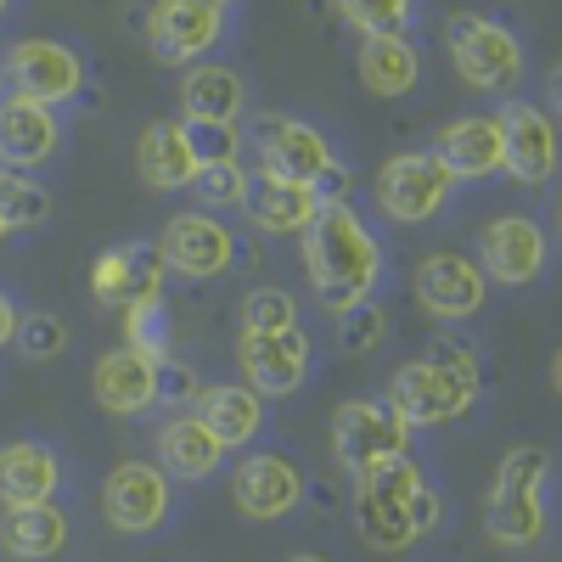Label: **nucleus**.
<instances>
[{"label": "nucleus", "instance_id": "obj_20", "mask_svg": "<svg viewBox=\"0 0 562 562\" xmlns=\"http://www.w3.org/2000/svg\"><path fill=\"white\" fill-rule=\"evenodd\" d=\"M90 394L108 416H147L158 405V360L135 349H108L90 371Z\"/></svg>", "mask_w": 562, "mask_h": 562}, {"label": "nucleus", "instance_id": "obj_14", "mask_svg": "<svg viewBox=\"0 0 562 562\" xmlns=\"http://www.w3.org/2000/svg\"><path fill=\"white\" fill-rule=\"evenodd\" d=\"M479 254H484V281H501V288H535L546 276V259H551V243H546V225L529 220V214H501L484 225L479 237Z\"/></svg>", "mask_w": 562, "mask_h": 562}, {"label": "nucleus", "instance_id": "obj_27", "mask_svg": "<svg viewBox=\"0 0 562 562\" xmlns=\"http://www.w3.org/2000/svg\"><path fill=\"white\" fill-rule=\"evenodd\" d=\"M355 68H360V85L371 90V97L400 102L422 79V52L411 45V34H378V40H360Z\"/></svg>", "mask_w": 562, "mask_h": 562}, {"label": "nucleus", "instance_id": "obj_24", "mask_svg": "<svg viewBox=\"0 0 562 562\" xmlns=\"http://www.w3.org/2000/svg\"><path fill=\"white\" fill-rule=\"evenodd\" d=\"M68 512L57 501H34V506H7L0 518V546L18 562H52L68 551Z\"/></svg>", "mask_w": 562, "mask_h": 562}, {"label": "nucleus", "instance_id": "obj_11", "mask_svg": "<svg viewBox=\"0 0 562 562\" xmlns=\"http://www.w3.org/2000/svg\"><path fill=\"white\" fill-rule=\"evenodd\" d=\"M164 265L175 276H192V281H214L237 265V231H231L220 214L209 209H186L164 225V243H158Z\"/></svg>", "mask_w": 562, "mask_h": 562}, {"label": "nucleus", "instance_id": "obj_26", "mask_svg": "<svg viewBox=\"0 0 562 562\" xmlns=\"http://www.w3.org/2000/svg\"><path fill=\"white\" fill-rule=\"evenodd\" d=\"M198 416L203 428L225 445V450H248L265 434V400L248 383H214L198 394Z\"/></svg>", "mask_w": 562, "mask_h": 562}, {"label": "nucleus", "instance_id": "obj_12", "mask_svg": "<svg viewBox=\"0 0 562 562\" xmlns=\"http://www.w3.org/2000/svg\"><path fill=\"white\" fill-rule=\"evenodd\" d=\"M231 7L220 0H153L147 12V40L164 63H203L225 40Z\"/></svg>", "mask_w": 562, "mask_h": 562}, {"label": "nucleus", "instance_id": "obj_38", "mask_svg": "<svg viewBox=\"0 0 562 562\" xmlns=\"http://www.w3.org/2000/svg\"><path fill=\"white\" fill-rule=\"evenodd\" d=\"M198 394H203V383L192 366H180L175 355L158 360V405H198Z\"/></svg>", "mask_w": 562, "mask_h": 562}, {"label": "nucleus", "instance_id": "obj_45", "mask_svg": "<svg viewBox=\"0 0 562 562\" xmlns=\"http://www.w3.org/2000/svg\"><path fill=\"white\" fill-rule=\"evenodd\" d=\"M0 97H7V79H0Z\"/></svg>", "mask_w": 562, "mask_h": 562}, {"label": "nucleus", "instance_id": "obj_19", "mask_svg": "<svg viewBox=\"0 0 562 562\" xmlns=\"http://www.w3.org/2000/svg\"><path fill=\"white\" fill-rule=\"evenodd\" d=\"M63 140V124H57V108H40L29 97H0V169H18V175H34L45 158L57 153Z\"/></svg>", "mask_w": 562, "mask_h": 562}, {"label": "nucleus", "instance_id": "obj_42", "mask_svg": "<svg viewBox=\"0 0 562 562\" xmlns=\"http://www.w3.org/2000/svg\"><path fill=\"white\" fill-rule=\"evenodd\" d=\"M7 12H12V0H0V18H7Z\"/></svg>", "mask_w": 562, "mask_h": 562}, {"label": "nucleus", "instance_id": "obj_40", "mask_svg": "<svg viewBox=\"0 0 562 562\" xmlns=\"http://www.w3.org/2000/svg\"><path fill=\"white\" fill-rule=\"evenodd\" d=\"M12 333H18V304H12L7 293H0V349L12 344Z\"/></svg>", "mask_w": 562, "mask_h": 562}, {"label": "nucleus", "instance_id": "obj_13", "mask_svg": "<svg viewBox=\"0 0 562 562\" xmlns=\"http://www.w3.org/2000/svg\"><path fill=\"white\" fill-rule=\"evenodd\" d=\"M237 366H243V383L259 400H281V394H299L310 383L315 349L299 326H288V333H243Z\"/></svg>", "mask_w": 562, "mask_h": 562}, {"label": "nucleus", "instance_id": "obj_43", "mask_svg": "<svg viewBox=\"0 0 562 562\" xmlns=\"http://www.w3.org/2000/svg\"><path fill=\"white\" fill-rule=\"evenodd\" d=\"M7 237H12V231H7V225H0V243H7Z\"/></svg>", "mask_w": 562, "mask_h": 562}, {"label": "nucleus", "instance_id": "obj_7", "mask_svg": "<svg viewBox=\"0 0 562 562\" xmlns=\"http://www.w3.org/2000/svg\"><path fill=\"white\" fill-rule=\"evenodd\" d=\"M333 456L344 473H366L389 456H411V428L389 400H344L333 411Z\"/></svg>", "mask_w": 562, "mask_h": 562}, {"label": "nucleus", "instance_id": "obj_9", "mask_svg": "<svg viewBox=\"0 0 562 562\" xmlns=\"http://www.w3.org/2000/svg\"><path fill=\"white\" fill-rule=\"evenodd\" d=\"M450 192H456V180H450V169H445L434 153H400V158H389L383 175H378V203H383V214L400 220V225H428V220H439L445 203H450Z\"/></svg>", "mask_w": 562, "mask_h": 562}, {"label": "nucleus", "instance_id": "obj_44", "mask_svg": "<svg viewBox=\"0 0 562 562\" xmlns=\"http://www.w3.org/2000/svg\"><path fill=\"white\" fill-rule=\"evenodd\" d=\"M220 7H237V0H220Z\"/></svg>", "mask_w": 562, "mask_h": 562}, {"label": "nucleus", "instance_id": "obj_4", "mask_svg": "<svg viewBox=\"0 0 562 562\" xmlns=\"http://www.w3.org/2000/svg\"><path fill=\"white\" fill-rule=\"evenodd\" d=\"M422 484H428V473L411 456H389L378 467H366V473H355V535L383 557L411 551L422 540L411 524V495Z\"/></svg>", "mask_w": 562, "mask_h": 562}, {"label": "nucleus", "instance_id": "obj_6", "mask_svg": "<svg viewBox=\"0 0 562 562\" xmlns=\"http://www.w3.org/2000/svg\"><path fill=\"white\" fill-rule=\"evenodd\" d=\"M0 79L12 85V97H29L40 108H63L79 97V85H85V63L74 45L63 40H12L7 45V57H0Z\"/></svg>", "mask_w": 562, "mask_h": 562}, {"label": "nucleus", "instance_id": "obj_29", "mask_svg": "<svg viewBox=\"0 0 562 562\" xmlns=\"http://www.w3.org/2000/svg\"><path fill=\"white\" fill-rule=\"evenodd\" d=\"M248 220L265 231V237H299V231L315 220V198L310 186H288V180H270V175H248V198H243Z\"/></svg>", "mask_w": 562, "mask_h": 562}, {"label": "nucleus", "instance_id": "obj_18", "mask_svg": "<svg viewBox=\"0 0 562 562\" xmlns=\"http://www.w3.org/2000/svg\"><path fill=\"white\" fill-rule=\"evenodd\" d=\"M416 304L439 321H467L490 304V281L467 254H428L416 265Z\"/></svg>", "mask_w": 562, "mask_h": 562}, {"label": "nucleus", "instance_id": "obj_17", "mask_svg": "<svg viewBox=\"0 0 562 562\" xmlns=\"http://www.w3.org/2000/svg\"><path fill=\"white\" fill-rule=\"evenodd\" d=\"M164 276H169V265H164L158 243H124L90 265V293H97L102 310H130L140 299H158Z\"/></svg>", "mask_w": 562, "mask_h": 562}, {"label": "nucleus", "instance_id": "obj_3", "mask_svg": "<svg viewBox=\"0 0 562 562\" xmlns=\"http://www.w3.org/2000/svg\"><path fill=\"white\" fill-rule=\"evenodd\" d=\"M546 484H551V450L546 445H512L501 456L490 495H484V529H490L495 546L529 551V546L546 540V529H551Z\"/></svg>", "mask_w": 562, "mask_h": 562}, {"label": "nucleus", "instance_id": "obj_41", "mask_svg": "<svg viewBox=\"0 0 562 562\" xmlns=\"http://www.w3.org/2000/svg\"><path fill=\"white\" fill-rule=\"evenodd\" d=\"M293 562H333V557H321V551H299Z\"/></svg>", "mask_w": 562, "mask_h": 562}, {"label": "nucleus", "instance_id": "obj_30", "mask_svg": "<svg viewBox=\"0 0 562 562\" xmlns=\"http://www.w3.org/2000/svg\"><path fill=\"white\" fill-rule=\"evenodd\" d=\"M124 349L147 355V360H169V349H175V315H169L164 293L124 310Z\"/></svg>", "mask_w": 562, "mask_h": 562}, {"label": "nucleus", "instance_id": "obj_23", "mask_svg": "<svg viewBox=\"0 0 562 562\" xmlns=\"http://www.w3.org/2000/svg\"><path fill=\"white\" fill-rule=\"evenodd\" d=\"M57 484H63V461H57L52 445H40V439L0 445V501H7V506L52 501Z\"/></svg>", "mask_w": 562, "mask_h": 562}, {"label": "nucleus", "instance_id": "obj_36", "mask_svg": "<svg viewBox=\"0 0 562 562\" xmlns=\"http://www.w3.org/2000/svg\"><path fill=\"white\" fill-rule=\"evenodd\" d=\"M12 344H18L29 360H57V355L68 349V326H63L52 310H29V315H18Z\"/></svg>", "mask_w": 562, "mask_h": 562}, {"label": "nucleus", "instance_id": "obj_31", "mask_svg": "<svg viewBox=\"0 0 562 562\" xmlns=\"http://www.w3.org/2000/svg\"><path fill=\"white\" fill-rule=\"evenodd\" d=\"M52 220V192L18 169H0V225L7 231H40Z\"/></svg>", "mask_w": 562, "mask_h": 562}, {"label": "nucleus", "instance_id": "obj_10", "mask_svg": "<svg viewBox=\"0 0 562 562\" xmlns=\"http://www.w3.org/2000/svg\"><path fill=\"white\" fill-rule=\"evenodd\" d=\"M248 140H254L259 175L288 180V186H315L326 164H338L333 147H326V135L304 119H254Z\"/></svg>", "mask_w": 562, "mask_h": 562}, {"label": "nucleus", "instance_id": "obj_37", "mask_svg": "<svg viewBox=\"0 0 562 562\" xmlns=\"http://www.w3.org/2000/svg\"><path fill=\"white\" fill-rule=\"evenodd\" d=\"M338 321H344V355H371V349L383 344V333H389V310L378 299L344 310Z\"/></svg>", "mask_w": 562, "mask_h": 562}, {"label": "nucleus", "instance_id": "obj_2", "mask_svg": "<svg viewBox=\"0 0 562 562\" xmlns=\"http://www.w3.org/2000/svg\"><path fill=\"white\" fill-rule=\"evenodd\" d=\"M479 355L461 349L456 338H434L428 355L394 371L389 383V405L405 428H439V422H456L479 405Z\"/></svg>", "mask_w": 562, "mask_h": 562}, {"label": "nucleus", "instance_id": "obj_21", "mask_svg": "<svg viewBox=\"0 0 562 562\" xmlns=\"http://www.w3.org/2000/svg\"><path fill=\"white\" fill-rule=\"evenodd\" d=\"M434 158L450 169V180H490L501 175V124L495 113H467L450 119L434 140Z\"/></svg>", "mask_w": 562, "mask_h": 562}, {"label": "nucleus", "instance_id": "obj_35", "mask_svg": "<svg viewBox=\"0 0 562 562\" xmlns=\"http://www.w3.org/2000/svg\"><path fill=\"white\" fill-rule=\"evenodd\" d=\"M186 130V147H192L198 169L203 164H243V130L237 124H192V119H180Z\"/></svg>", "mask_w": 562, "mask_h": 562}, {"label": "nucleus", "instance_id": "obj_5", "mask_svg": "<svg viewBox=\"0 0 562 562\" xmlns=\"http://www.w3.org/2000/svg\"><path fill=\"white\" fill-rule=\"evenodd\" d=\"M445 45H450L456 74L473 90H484V97H506V90L524 85V40L506 23L484 12H456L445 23Z\"/></svg>", "mask_w": 562, "mask_h": 562}, {"label": "nucleus", "instance_id": "obj_32", "mask_svg": "<svg viewBox=\"0 0 562 562\" xmlns=\"http://www.w3.org/2000/svg\"><path fill=\"white\" fill-rule=\"evenodd\" d=\"M338 18L360 34V40H378V34H405L416 18V0H333Z\"/></svg>", "mask_w": 562, "mask_h": 562}, {"label": "nucleus", "instance_id": "obj_8", "mask_svg": "<svg viewBox=\"0 0 562 562\" xmlns=\"http://www.w3.org/2000/svg\"><path fill=\"white\" fill-rule=\"evenodd\" d=\"M102 512L119 535H153L175 512V479L158 461H119L102 484Z\"/></svg>", "mask_w": 562, "mask_h": 562}, {"label": "nucleus", "instance_id": "obj_1", "mask_svg": "<svg viewBox=\"0 0 562 562\" xmlns=\"http://www.w3.org/2000/svg\"><path fill=\"white\" fill-rule=\"evenodd\" d=\"M299 237H304V276H310L315 299L333 315H344V310H355L378 293L383 243L371 237V225L349 203H321Z\"/></svg>", "mask_w": 562, "mask_h": 562}, {"label": "nucleus", "instance_id": "obj_16", "mask_svg": "<svg viewBox=\"0 0 562 562\" xmlns=\"http://www.w3.org/2000/svg\"><path fill=\"white\" fill-rule=\"evenodd\" d=\"M231 501H237V512L248 524H276V518H288V512L304 501V473L288 456L259 450V456H248L237 473H231Z\"/></svg>", "mask_w": 562, "mask_h": 562}, {"label": "nucleus", "instance_id": "obj_15", "mask_svg": "<svg viewBox=\"0 0 562 562\" xmlns=\"http://www.w3.org/2000/svg\"><path fill=\"white\" fill-rule=\"evenodd\" d=\"M495 124H501V175H512L518 186H546L557 175L551 113L535 102H506L495 113Z\"/></svg>", "mask_w": 562, "mask_h": 562}, {"label": "nucleus", "instance_id": "obj_33", "mask_svg": "<svg viewBox=\"0 0 562 562\" xmlns=\"http://www.w3.org/2000/svg\"><path fill=\"white\" fill-rule=\"evenodd\" d=\"M198 203L214 214V209H243L248 198V164H203L198 180H192Z\"/></svg>", "mask_w": 562, "mask_h": 562}, {"label": "nucleus", "instance_id": "obj_34", "mask_svg": "<svg viewBox=\"0 0 562 562\" xmlns=\"http://www.w3.org/2000/svg\"><path fill=\"white\" fill-rule=\"evenodd\" d=\"M299 326V304L288 288H254L243 299V333H288Z\"/></svg>", "mask_w": 562, "mask_h": 562}, {"label": "nucleus", "instance_id": "obj_28", "mask_svg": "<svg viewBox=\"0 0 562 562\" xmlns=\"http://www.w3.org/2000/svg\"><path fill=\"white\" fill-rule=\"evenodd\" d=\"M248 108V85L237 68H220V63H203V68H186L180 79V113L192 124H237Z\"/></svg>", "mask_w": 562, "mask_h": 562}, {"label": "nucleus", "instance_id": "obj_25", "mask_svg": "<svg viewBox=\"0 0 562 562\" xmlns=\"http://www.w3.org/2000/svg\"><path fill=\"white\" fill-rule=\"evenodd\" d=\"M135 169H140V180H147L153 192H186V186L198 180V158H192V147H186L180 119H158V124L140 130Z\"/></svg>", "mask_w": 562, "mask_h": 562}, {"label": "nucleus", "instance_id": "obj_39", "mask_svg": "<svg viewBox=\"0 0 562 562\" xmlns=\"http://www.w3.org/2000/svg\"><path fill=\"white\" fill-rule=\"evenodd\" d=\"M411 524H416V535H434V529L445 524V495H439L434 484H422V490L411 495Z\"/></svg>", "mask_w": 562, "mask_h": 562}, {"label": "nucleus", "instance_id": "obj_22", "mask_svg": "<svg viewBox=\"0 0 562 562\" xmlns=\"http://www.w3.org/2000/svg\"><path fill=\"white\" fill-rule=\"evenodd\" d=\"M220 461H225V445L203 428L198 411H180V416H169L164 428H158V467H164L169 479L203 484V479L220 473Z\"/></svg>", "mask_w": 562, "mask_h": 562}]
</instances>
